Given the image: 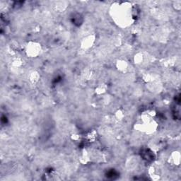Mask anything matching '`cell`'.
<instances>
[{"label":"cell","mask_w":181,"mask_h":181,"mask_svg":"<svg viewBox=\"0 0 181 181\" xmlns=\"http://www.w3.org/2000/svg\"><path fill=\"white\" fill-rule=\"evenodd\" d=\"M96 41V36L95 35H89L84 37V38L82 39L81 40L80 45L81 48L86 50H89L93 47V44L95 43Z\"/></svg>","instance_id":"3"},{"label":"cell","mask_w":181,"mask_h":181,"mask_svg":"<svg viewBox=\"0 0 181 181\" xmlns=\"http://www.w3.org/2000/svg\"><path fill=\"white\" fill-rule=\"evenodd\" d=\"M107 89H108V87L105 84H99L96 88L95 89V92L97 95L101 96V95H103L104 93H106Z\"/></svg>","instance_id":"10"},{"label":"cell","mask_w":181,"mask_h":181,"mask_svg":"<svg viewBox=\"0 0 181 181\" xmlns=\"http://www.w3.org/2000/svg\"><path fill=\"white\" fill-rule=\"evenodd\" d=\"M180 158H181V155H180V151H174L172 152L171 155L169 156L168 161H169L170 164L178 166V165H179L180 163Z\"/></svg>","instance_id":"4"},{"label":"cell","mask_w":181,"mask_h":181,"mask_svg":"<svg viewBox=\"0 0 181 181\" xmlns=\"http://www.w3.org/2000/svg\"><path fill=\"white\" fill-rule=\"evenodd\" d=\"M25 52L28 57H38L42 52V46H41L40 43L36 42V41H30L26 45Z\"/></svg>","instance_id":"2"},{"label":"cell","mask_w":181,"mask_h":181,"mask_svg":"<svg viewBox=\"0 0 181 181\" xmlns=\"http://www.w3.org/2000/svg\"><path fill=\"white\" fill-rule=\"evenodd\" d=\"M115 117H116L117 120H123L124 117H125V113L122 109H118L115 113Z\"/></svg>","instance_id":"12"},{"label":"cell","mask_w":181,"mask_h":181,"mask_svg":"<svg viewBox=\"0 0 181 181\" xmlns=\"http://www.w3.org/2000/svg\"><path fill=\"white\" fill-rule=\"evenodd\" d=\"M40 75L39 74L38 71H32L29 73L28 75V79H29L30 82L33 84H36L40 81Z\"/></svg>","instance_id":"6"},{"label":"cell","mask_w":181,"mask_h":181,"mask_svg":"<svg viewBox=\"0 0 181 181\" xmlns=\"http://www.w3.org/2000/svg\"><path fill=\"white\" fill-rule=\"evenodd\" d=\"M23 61L21 60V59H20V58H16V59H14V60H13V62H12V64H13V65H14V67H20L21 65H22V64H23Z\"/></svg>","instance_id":"14"},{"label":"cell","mask_w":181,"mask_h":181,"mask_svg":"<svg viewBox=\"0 0 181 181\" xmlns=\"http://www.w3.org/2000/svg\"><path fill=\"white\" fill-rule=\"evenodd\" d=\"M129 64L127 61L125 60H119L116 62V67L121 72H125L128 69Z\"/></svg>","instance_id":"5"},{"label":"cell","mask_w":181,"mask_h":181,"mask_svg":"<svg viewBox=\"0 0 181 181\" xmlns=\"http://www.w3.org/2000/svg\"><path fill=\"white\" fill-rule=\"evenodd\" d=\"M67 3L66 2L64 1H59L56 2L55 5H54V7H55V9L58 12H64L65 10L67 9Z\"/></svg>","instance_id":"8"},{"label":"cell","mask_w":181,"mask_h":181,"mask_svg":"<svg viewBox=\"0 0 181 181\" xmlns=\"http://www.w3.org/2000/svg\"><path fill=\"white\" fill-rule=\"evenodd\" d=\"M171 6L176 12H180L181 11V1L180 0H174L172 2Z\"/></svg>","instance_id":"11"},{"label":"cell","mask_w":181,"mask_h":181,"mask_svg":"<svg viewBox=\"0 0 181 181\" xmlns=\"http://www.w3.org/2000/svg\"><path fill=\"white\" fill-rule=\"evenodd\" d=\"M132 6L129 2H117L110 8V14L115 23L125 27L132 23Z\"/></svg>","instance_id":"1"},{"label":"cell","mask_w":181,"mask_h":181,"mask_svg":"<svg viewBox=\"0 0 181 181\" xmlns=\"http://www.w3.org/2000/svg\"><path fill=\"white\" fill-rule=\"evenodd\" d=\"M147 85L148 86V89L154 93H158V91L161 90V85L158 82H156V80L152 81L151 82L147 83Z\"/></svg>","instance_id":"7"},{"label":"cell","mask_w":181,"mask_h":181,"mask_svg":"<svg viewBox=\"0 0 181 181\" xmlns=\"http://www.w3.org/2000/svg\"><path fill=\"white\" fill-rule=\"evenodd\" d=\"M144 60V56L142 52H137L134 56V62L137 65H140L143 63Z\"/></svg>","instance_id":"9"},{"label":"cell","mask_w":181,"mask_h":181,"mask_svg":"<svg viewBox=\"0 0 181 181\" xmlns=\"http://www.w3.org/2000/svg\"><path fill=\"white\" fill-rule=\"evenodd\" d=\"M96 131H91L88 134H87V138L89 141H94L96 139Z\"/></svg>","instance_id":"13"},{"label":"cell","mask_w":181,"mask_h":181,"mask_svg":"<svg viewBox=\"0 0 181 181\" xmlns=\"http://www.w3.org/2000/svg\"><path fill=\"white\" fill-rule=\"evenodd\" d=\"M71 139H73L74 141H78V140H80V139H81V137H82V136H81L80 134H73L72 135H71Z\"/></svg>","instance_id":"15"}]
</instances>
